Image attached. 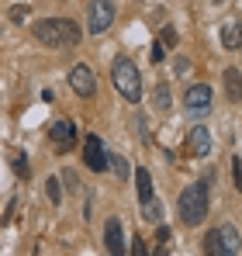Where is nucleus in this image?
<instances>
[{
	"label": "nucleus",
	"mask_w": 242,
	"mask_h": 256,
	"mask_svg": "<svg viewBox=\"0 0 242 256\" xmlns=\"http://www.w3.org/2000/svg\"><path fill=\"white\" fill-rule=\"evenodd\" d=\"M111 84L121 94V100H128V104H138L142 100V76H138V66L128 56H118L111 62Z\"/></svg>",
	"instance_id": "nucleus-1"
},
{
	"label": "nucleus",
	"mask_w": 242,
	"mask_h": 256,
	"mask_svg": "<svg viewBox=\"0 0 242 256\" xmlns=\"http://www.w3.org/2000/svg\"><path fill=\"white\" fill-rule=\"evenodd\" d=\"M176 212H180V222H184L187 228L201 225L204 214H208V184H204V180L184 187V194H180V201H176Z\"/></svg>",
	"instance_id": "nucleus-2"
},
{
	"label": "nucleus",
	"mask_w": 242,
	"mask_h": 256,
	"mask_svg": "<svg viewBox=\"0 0 242 256\" xmlns=\"http://www.w3.org/2000/svg\"><path fill=\"white\" fill-rule=\"evenodd\" d=\"M204 253L211 256H236L239 253V232L236 225H218L204 236Z\"/></svg>",
	"instance_id": "nucleus-3"
},
{
	"label": "nucleus",
	"mask_w": 242,
	"mask_h": 256,
	"mask_svg": "<svg viewBox=\"0 0 242 256\" xmlns=\"http://www.w3.org/2000/svg\"><path fill=\"white\" fill-rule=\"evenodd\" d=\"M114 14H118L114 0H90L86 4V32L90 35H104L114 24Z\"/></svg>",
	"instance_id": "nucleus-4"
},
{
	"label": "nucleus",
	"mask_w": 242,
	"mask_h": 256,
	"mask_svg": "<svg viewBox=\"0 0 242 256\" xmlns=\"http://www.w3.org/2000/svg\"><path fill=\"white\" fill-rule=\"evenodd\" d=\"M35 38H38L45 48H59V45H66V38H62V18L35 21Z\"/></svg>",
	"instance_id": "nucleus-5"
},
{
	"label": "nucleus",
	"mask_w": 242,
	"mask_h": 256,
	"mask_svg": "<svg viewBox=\"0 0 242 256\" xmlns=\"http://www.w3.org/2000/svg\"><path fill=\"white\" fill-rule=\"evenodd\" d=\"M70 86H73L80 97H94V94H97V76H94V70H90L86 62H76V66L70 70Z\"/></svg>",
	"instance_id": "nucleus-6"
},
{
	"label": "nucleus",
	"mask_w": 242,
	"mask_h": 256,
	"mask_svg": "<svg viewBox=\"0 0 242 256\" xmlns=\"http://www.w3.org/2000/svg\"><path fill=\"white\" fill-rule=\"evenodd\" d=\"M211 86L208 84H194V86H187V94H184V104H187V111L190 114H208L211 111Z\"/></svg>",
	"instance_id": "nucleus-7"
},
{
	"label": "nucleus",
	"mask_w": 242,
	"mask_h": 256,
	"mask_svg": "<svg viewBox=\"0 0 242 256\" xmlns=\"http://www.w3.org/2000/svg\"><path fill=\"white\" fill-rule=\"evenodd\" d=\"M83 163L94 173L108 170V152H104V142H100L97 135H86V142H83Z\"/></svg>",
	"instance_id": "nucleus-8"
},
{
	"label": "nucleus",
	"mask_w": 242,
	"mask_h": 256,
	"mask_svg": "<svg viewBox=\"0 0 242 256\" xmlns=\"http://www.w3.org/2000/svg\"><path fill=\"white\" fill-rule=\"evenodd\" d=\"M104 246H108V253H111V256L124 253V228H121L118 214H111V218L104 222Z\"/></svg>",
	"instance_id": "nucleus-9"
},
{
	"label": "nucleus",
	"mask_w": 242,
	"mask_h": 256,
	"mask_svg": "<svg viewBox=\"0 0 242 256\" xmlns=\"http://www.w3.org/2000/svg\"><path fill=\"white\" fill-rule=\"evenodd\" d=\"M211 146H214V142H211V132H208L204 125H194L190 132H187V149H190L194 156H208Z\"/></svg>",
	"instance_id": "nucleus-10"
},
{
	"label": "nucleus",
	"mask_w": 242,
	"mask_h": 256,
	"mask_svg": "<svg viewBox=\"0 0 242 256\" xmlns=\"http://www.w3.org/2000/svg\"><path fill=\"white\" fill-rule=\"evenodd\" d=\"M222 80H225V94H228V100L232 104H242V73L236 66H228L225 73H222Z\"/></svg>",
	"instance_id": "nucleus-11"
},
{
	"label": "nucleus",
	"mask_w": 242,
	"mask_h": 256,
	"mask_svg": "<svg viewBox=\"0 0 242 256\" xmlns=\"http://www.w3.org/2000/svg\"><path fill=\"white\" fill-rule=\"evenodd\" d=\"M48 135H52L56 146H66V149H70V146L76 142V125H73V122H56V125L48 128Z\"/></svg>",
	"instance_id": "nucleus-12"
},
{
	"label": "nucleus",
	"mask_w": 242,
	"mask_h": 256,
	"mask_svg": "<svg viewBox=\"0 0 242 256\" xmlns=\"http://www.w3.org/2000/svg\"><path fill=\"white\" fill-rule=\"evenodd\" d=\"M222 48H242V24L239 21H228L225 28H222Z\"/></svg>",
	"instance_id": "nucleus-13"
},
{
	"label": "nucleus",
	"mask_w": 242,
	"mask_h": 256,
	"mask_svg": "<svg viewBox=\"0 0 242 256\" xmlns=\"http://www.w3.org/2000/svg\"><path fill=\"white\" fill-rule=\"evenodd\" d=\"M135 190H138V201H142V204H146L149 198H156V194H152V176H149L146 166L135 170Z\"/></svg>",
	"instance_id": "nucleus-14"
},
{
	"label": "nucleus",
	"mask_w": 242,
	"mask_h": 256,
	"mask_svg": "<svg viewBox=\"0 0 242 256\" xmlns=\"http://www.w3.org/2000/svg\"><path fill=\"white\" fill-rule=\"evenodd\" d=\"M152 104H156V111H170V108H173V97H170V86L166 84H156V90H152Z\"/></svg>",
	"instance_id": "nucleus-15"
},
{
	"label": "nucleus",
	"mask_w": 242,
	"mask_h": 256,
	"mask_svg": "<svg viewBox=\"0 0 242 256\" xmlns=\"http://www.w3.org/2000/svg\"><path fill=\"white\" fill-rule=\"evenodd\" d=\"M62 38H66V45H80L83 32L76 28V21H73V18H62Z\"/></svg>",
	"instance_id": "nucleus-16"
},
{
	"label": "nucleus",
	"mask_w": 242,
	"mask_h": 256,
	"mask_svg": "<svg viewBox=\"0 0 242 256\" xmlns=\"http://www.w3.org/2000/svg\"><path fill=\"white\" fill-rule=\"evenodd\" d=\"M45 194H48L52 204H62V180H59V176H48V180H45Z\"/></svg>",
	"instance_id": "nucleus-17"
},
{
	"label": "nucleus",
	"mask_w": 242,
	"mask_h": 256,
	"mask_svg": "<svg viewBox=\"0 0 242 256\" xmlns=\"http://www.w3.org/2000/svg\"><path fill=\"white\" fill-rule=\"evenodd\" d=\"M142 218H146V222H160L162 218V208H160V201H156V198H149V201H146V204H142Z\"/></svg>",
	"instance_id": "nucleus-18"
},
{
	"label": "nucleus",
	"mask_w": 242,
	"mask_h": 256,
	"mask_svg": "<svg viewBox=\"0 0 242 256\" xmlns=\"http://www.w3.org/2000/svg\"><path fill=\"white\" fill-rule=\"evenodd\" d=\"M108 166L114 170V176H118V180H124V176H128V160H124V156H108Z\"/></svg>",
	"instance_id": "nucleus-19"
},
{
	"label": "nucleus",
	"mask_w": 242,
	"mask_h": 256,
	"mask_svg": "<svg viewBox=\"0 0 242 256\" xmlns=\"http://www.w3.org/2000/svg\"><path fill=\"white\" fill-rule=\"evenodd\" d=\"M28 18H32V7H28V4H14V7H10V21H14V24H24Z\"/></svg>",
	"instance_id": "nucleus-20"
},
{
	"label": "nucleus",
	"mask_w": 242,
	"mask_h": 256,
	"mask_svg": "<svg viewBox=\"0 0 242 256\" xmlns=\"http://www.w3.org/2000/svg\"><path fill=\"white\" fill-rule=\"evenodd\" d=\"M160 42H162V45H170V48H176V28H162Z\"/></svg>",
	"instance_id": "nucleus-21"
},
{
	"label": "nucleus",
	"mask_w": 242,
	"mask_h": 256,
	"mask_svg": "<svg viewBox=\"0 0 242 256\" xmlns=\"http://www.w3.org/2000/svg\"><path fill=\"white\" fill-rule=\"evenodd\" d=\"M135 246H132V256H146L149 253V246H146V239H132Z\"/></svg>",
	"instance_id": "nucleus-22"
},
{
	"label": "nucleus",
	"mask_w": 242,
	"mask_h": 256,
	"mask_svg": "<svg viewBox=\"0 0 242 256\" xmlns=\"http://www.w3.org/2000/svg\"><path fill=\"white\" fill-rule=\"evenodd\" d=\"M232 170H236V190H242V160H232Z\"/></svg>",
	"instance_id": "nucleus-23"
},
{
	"label": "nucleus",
	"mask_w": 242,
	"mask_h": 256,
	"mask_svg": "<svg viewBox=\"0 0 242 256\" xmlns=\"http://www.w3.org/2000/svg\"><path fill=\"white\" fill-rule=\"evenodd\" d=\"M62 180H66V187H70V190H80V180H76V173L66 170V176H62Z\"/></svg>",
	"instance_id": "nucleus-24"
},
{
	"label": "nucleus",
	"mask_w": 242,
	"mask_h": 256,
	"mask_svg": "<svg viewBox=\"0 0 242 256\" xmlns=\"http://www.w3.org/2000/svg\"><path fill=\"white\" fill-rule=\"evenodd\" d=\"M14 166H18V173H21V176H28V163H24V156H21V152L14 156Z\"/></svg>",
	"instance_id": "nucleus-25"
},
{
	"label": "nucleus",
	"mask_w": 242,
	"mask_h": 256,
	"mask_svg": "<svg viewBox=\"0 0 242 256\" xmlns=\"http://www.w3.org/2000/svg\"><path fill=\"white\" fill-rule=\"evenodd\" d=\"M187 66H190L187 59H173V70H176V73H187Z\"/></svg>",
	"instance_id": "nucleus-26"
},
{
	"label": "nucleus",
	"mask_w": 242,
	"mask_h": 256,
	"mask_svg": "<svg viewBox=\"0 0 242 256\" xmlns=\"http://www.w3.org/2000/svg\"><path fill=\"white\" fill-rule=\"evenodd\" d=\"M162 48H166V45H162V42H156V45H152V59H156V62H160V59H162Z\"/></svg>",
	"instance_id": "nucleus-27"
}]
</instances>
